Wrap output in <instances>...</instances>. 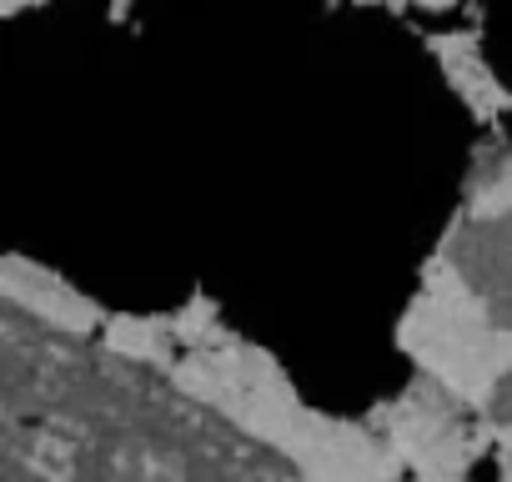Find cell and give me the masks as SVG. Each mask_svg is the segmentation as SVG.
<instances>
[{
  "instance_id": "2",
  "label": "cell",
  "mask_w": 512,
  "mask_h": 482,
  "mask_svg": "<svg viewBox=\"0 0 512 482\" xmlns=\"http://www.w3.org/2000/svg\"><path fill=\"white\" fill-rule=\"evenodd\" d=\"M452 267L482 317L502 332H512V206L467 226L452 247Z\"/></svg>"
},
{
  "instance_id": "1",
  "label": "cell",
  "mask_w": 512,
  "mask_h": 482,
  "mask_svg": "<svg viewBox=\"0 0 512 482\" xmlns=\"http://www.w3.org/2000/svg\"><path fill=\"white\" fill-rule=\"evenodd\" d=\"M6 482H297L292 462L156 367L6 302Z\"/></svg>"
},
{
  "instance_id": "3",
  "label": "cell",
  "mask_w": 512,
  "mask_h": 482,
  "mask_svg": "<svg viewBox=\"0 0 512 482\" xmlns=\"http://www.w3.org/2000/svg\"><path fill=\"white\" fill-rule=\"evenodd\" d=\"M492 412H497L502 422H512V372L497 382V392H492Z\"/></svg>"
}]
</instances>
